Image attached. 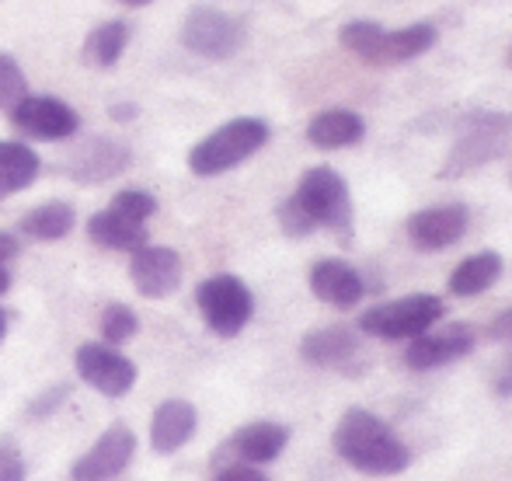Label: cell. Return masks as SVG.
I'll return each instance as SVG.
<instances>
[{
  "label": "cell",
  "mask_w": 512,
  "mask_h": 481,
  "mask_svg": "<svg viewBox=\"0 0 512 481\" xmlns=\"http://www.w3.org/2000/svg\"><path fill=\"white\" fill-rule=\"evenodd\" d=\"M77 377L91 384L105 398H122L136 384V363L126 360L119 349L102 346V342H84L74 356Z\"/></svg>",
  "instance_id": "cell-9"
},
{
  "label": "cell",
  "mask_w": 512,
  "mask_h": 481,
  "mask_svg": "<svg viewBox=\"0 0 512 481\" xmlns=\"http://www.w3.org/2000/svg\"><path fill=\"white\" fill-rule=\"evenodd\" d=\"M28 98V81L25 74H21L18 60L7 53H0V109L11 112L18 102H25Z\"/></svg>",
  "instance_id": "cell-28"
},
{
  "label": "cell",
  "mask_w": 512,
  "mask_h": 481,
  "mask_svg": "<svg viewBox=\"0 0 512 481\" xmlns=\"http://www.w3.org/2000/svg\"><path fill=\"white\" fill-rule=\"evenodd\" d=\"M129 46V21L115 18V21H102L98 28H91L88 39H84V63L98 70H108L122 60Z\"/></svg>",
  "instance_id": "cell-25"
},
{
  "label": "cell",
  "mask_w": 512,
  "mask_h": 481,
  "mask_svg": "<svg viewBox=\"0 0 512 481\" xmlns=\"http://www.w3.org/2000/svg\"><path fill=\"white\" fill-rule=\"evenodd\" d=\"M74 224H77L74 206L53 199V203H42V206H35V210H28L18 227H21V234L32 241H60L74 231Z\"/></svg>",
  "instance_id": "cell-24"
},
{
  "label": "cell",
  "mask_w": 512,
  "mask_h": 481,
  "mask_svg": "<svg viewBox=\"0 0 512 481\" xmlns=\"http://www.w3.org/2000/svg\"><path fill=\"white\" fill-rule=\"evenodd\" d=\"M495 391H499L502 398H509V394H512V356H509V363L502 366V377L495 380Z\"/></svg>",
  "instance_id": "cell-33"
},
{
  "label": "cell",
  "mask_w": 512,
  "mask_h": 481,
  "mask_svg": "<svg viewBox=\"0 0 512 481\" xmlns=\"http://www.w3.org/2000/svg\"><path fill=\"white\" fill-rule=\"evenodd\" d=\"M39 168H42L39 154L28 143L0 140V199L28 189L39 178Z\"/></svg>",
  "instance_id": "cell-22"
},
{
  "label": "cell",
  "mask_w": 512,
  "mask_h": 481,
  "mask_svg": "<svg viewBox=\"0 0 512 481\" xmlns=\"http://www.w3.org/2000/svg\"><path fill=\"white\" fill-rule=\"evenodd\" d=\"M63 398H67V387H53L46 398H39L32 408H28V415H32V419H46L49 412H56V408H60Z\"/></svg>",
  "instance_id": "cell-31"
},
{
  "label": "cell",
  "mask_w": 512,
  "mask_h": 481,
  "mask_svg": "<svg viewBox=\"0 0 512 481\" xmlns=\"http://www.w3.org/2000/svg\"><path fill=\"white\" fill-rule=\"evenodd\" d=\"M331 447L349 468L370 478H394L408 471L411 464V450L401 443V436L366 408H349L338 419L335 433H331Z\"/></svg>",
  "instance_id": "cell-1"
},
{
  "label": "cell",
  "mask_w": 512,
  "mask_h": 481,
  "mask_svg": "<svg viewBox=\"0 0 512 481\" xmlns=\"http://www.w3.org/2000/svg\"><path fill=\"white\" fill-rule=\"evenodd\" d=\"M11 122H14V129H21L25 136L46 140V143L70 140V136L81 129V116H77L67 102H60V98H53V95H28L25 102H18L11 109Z\"/></svg>",
  "instance_id": "cell-10"
},
{
  "label": "cell",
  "mask_w": 512,
  "mask_h": 481,
  "mask_svg": "<svg viewBox=\"0 0 512 481\" xmlns=\"http://www.w3.org/2000/svg\"><path fill=\"white\" fill-rule=\"evenodd\" d=\"M129 279H133L140 297H171L182 283V255L175 248H164V244H143L129 258Z\"/></svg>",
  "instance_id": "cell-11"
},
{
  "label": "cell",
  "mask_w": 512,
  "mask_h": 481,
  "mask_svg": "<svg viewBox=\"0 0 512 481\" xmlns=\"http://www.w3.org/2000/svg\"><path fill=\"white\" fill-rule=\"evenodd\" d=\"M88 238L108 251H140L147 244V224H133L119 213L102 210L88 220Z\"/></svg>",
  "instance_id": "cell-23"
},
{
  "label": "cell",
  "mask_w": 512,
  "mask_h": 481,
  "mask_svg": "<svg viewBox=\"0 0 512 481\" xmlns=\"http://www.w3.org/2000/svg\"><path fill=\"white\" fill-rule=\"evenodd\" d=\"M129 168V147L119 140H108V136H91L67 164V175L81 185H98L108 182L112 175Z\"/></svg>",
  "instance_id": "cell-15"
},
{
  "label": "cell",
  "mask_w": 512,
  "mask_h": 481,
  "mask_svg": "<svg viewBox=\"0 0 512 481\" xmlns=\"http://www.w3.org/2000/svg\"><path fill=\"white\" fill-rule=\"evenodd\" d=\"M244 39H248L244 18L220 7H192L182 21V46L203 60H230L241 53Z\"/></svg>",
  "instance_id": "cell-7"
},
{
  "label": "cell",
  "mask_w": 512,
  "mask_h": 481,
  "mask_svg": "<svg viewBox=\"0 0 512 481\" xmlns=\"http://www.w3.org/2000/svg\"><path fill=\"white\" fill-rule=\"evenodd\" d=\"M7 286H11V272H7V265L0 262V297L7 293Z\"/></svg>",
  "instance_id": "cell-35"
},
{
  "label": "cell",
  "mask_w": 512,
  "mask_h": 481,
  "mask_svg": "<svg viewBox=\"0 0 512 481\" xmlns=\"http://www.w3.org/2000/svg\"><path fill=\"white\" fill-rule=\"evenodd\" d=\"M265 143H269V122H262L255 116L230 119L192 147L189 168H192V175H199V178L223 175V171L237 168V164H244L248 157H255Z\"/></svg>",
  "instance_id": "cell-3"
},
{
  "label": "cell",
  "mask_w": 512,
  "mask_h": 481,
  "mask_svg": "<svg viewBox=\"0 0 512 481\" xmlns=\"http://www.w3.org/2000/svg\"><path fill=\"white\" fill-rule=\"evenodd\" d=\"M363 136H366V119L352 109H324L307 122V140L317 150L356 147Z\"/></svg>",
  "instance_id": "cell-20"
},
{
  "label": "cell",
  "mask_w": 512,
  "mask_h": 481,
  "mask_svg": "<svg viewBox=\"0 0 512 481\" xmlns=\"http://www.w3.org/2000/svg\"><path fill=\"white\" fill-rule=\"evenodd\" d=\"M446 314V304L432 293H411L401 300H387L370 311L359 314V332L373 335V339L401 342V339H418L425 335L439 318Z\"/></svg>",
  "instance_id": "cell-5"
},
{
  "label": "cell",
  "mask_w": 512,
  "mask_h": 481,
  "mask_svg": "<svg viewBox=\"0 0 512 481\" xmlns=\"http://www.w3.org/2000/svg\"><path fill=\"white\" fill-rule=\"evenodd\" d=\"M293 206L307 217V224L324 227V231H335L345 244L352 241V199L349 185L328 164H317V168L304 171L297 192H293Z\"/></svg>",
  "instance_id": "cell-4"
},
{
  "label": "cell",
  "mask_w": 512,
  "mask_h": 481,
  "mask_svg": "<svg viewBox=\"0 0 512 481\" xmlns=\"http://www.w3.org/2000/svg\"><path fill=\"white\" fill-rule=\"evenodd\" d=\"M502 255L499 251H478V255L464 258L457 269L450 272V293L453 297H478V293L492 290L502 276Z\"/></svg>",
  "instance_id": "cell-21"
},
{
  "label": "cell",
  "mask_w": 512,
  "mask_h": 481,
  "mask_svg": "<svg viewBox=\"0 0 512 481\" xmlns=\"http://www.w3.org/2000/svg\"><path fill=\"white\" fill-rule=\"evenodd\" d=\"M136 454V436L129 426H108L102 433V440L88 450L84 457H77L70 478L74 481H112L115 475L129 468Z\"/></svg>",
  "instance_id": "cell-12"
},
{
  "label": "cell",
  "mask_w": 512,
  "mask_h": 481,
  "mask_svg": "<svg viewBox=\"0 0 512 481\" xmlns=\"http://www.w3.org/2000/svg\"><path fill=\"white\" fill-rule=\"evenodd\" d=\"M136 328H140V321H136V311L126 304H108L102 311V335L108 346H122V342H129L136 335Z\"/></svg>",
  "instance_id": "cell-26"
},
{
  "label": "cell",
  "mask_w": 512,
  "mask_h": 481,
  "mask_svg": "<svg viewBox=\"0 0 512 481\" xmlns=\"http://www.w3.org/2000/svg\"><path fill=\"white\" fill-rule=\"evenodd\" d=\"M310 293L317 300H324V304L338 307V311H349V307H356L363 300L366 283L342 258H321L310 269Z\"/></svg>",
  "instance_id": "cell-16"
},
{
  "label": "cell",
  "mask_w": 512,
  "mask_h": 481,
  "mask_svg": "<svg viewBox=\"0 0 512 481\" xmlns=\"http://www.w3.org/2000/svg\"><path fill=\"white\" fill-rule=\"evenodd\" d=\"M488 339L492 342H512V307L499 314V318L488 325Z\"/></svg>",
  "instance_id": "cell-32"
},
{
  "label": "cell",
  "mask_w": 512,
  "mask_h": 481,
  "mask_svg": "<svg viewBox=\"0 0 512 481\" xmlns=\"http://www.w3.org/2000/svg\"><path fill=\"white\" fill-rule=\"evenodd\" d=\"M290 443V429L283 422H248L241 426L234 436H230L227 450L237 457V464H269L276 461L279 454Z\"/></svg>",
  "instance_id": "cell-18"
},
{
  "label": "cell",
  "mask_w": 512,
  "mask_h": 481,
  "mask_svg": "<svg viewBox=\"0 0 512 481\" xmlns=\"http://www.w3.org/2000/svg\"><path fill=\"white\" fill-rule=\"evenodd\" d=\"M4 335H7V314L0 311V342H4Z\"/></svg>",
  "instance_id": "cell-37"
},
{
  "label": "cell",
  "mask_w": 512,
  "mask_h": 481,
  "mask_svg": "<svg viewBox=\"0 0 512 481\" xmlns=\"http://www.w3.org/2000/svg\"><path fill=\"white\" fill-rule=\"evenodd\" d=\"M119 4H126V7H147L150 0H119Z\"/></svg>",
  "instance_id": "cell-36"
},
{
  "label": "cell",
  "mask_w": 512,
  "mask_h": 481,
  "mask_svg": "<svg viewBox=\"0 0 512 481\" xmlns=\"http://www.w3.org/2000/svg\"><path fill=\"white\" fill-rule=\"evenodd\" d=\"M196 426H199L196 405H189L182 398L164 401L154 412V422H150V447L157 454H175V450H182L196 436Z\"/></svg>",
  "instance_id": "cell-19"
},
{
  "label": "cell",
  "mask_w": 512,
  "mask_h": 481,
  "mask_svg": "<svg viewBox=\"0 0 512 481\" xmlns=\"http://www.w3.org/2000/svg\"><path fill=\"white\" fill-rule=\"evenodd\" d=\"M28 468H25V457L14 443H0V481H25Z\"/></svg>",
  "instance_id": "cell-29"
},
{
  "label": "cell",
  "mask_w": 512,
  "mask_h": 481,
  "mask_svg": "<svg viewBox=\"0 0 512 481\" xmlns=\"http://www.w3.org/2000/svg\"><path fill=\"white\" fill-rule=\"evenodd\" d=\"M300 356L310 366H321V370H349L359 356V339L352 328L342 325L314 328L300 339Z\"/></svg>",
  "instance_id": "cell-17"
},
{
  "label": "cell",
  "mask_w": 512,
  "mask_h": 481,
  "mask_svg": "<svg viewBox=\"0 0 512 481\" xmlns=\"http://www.w3.org/2000/svg\"><path fill=\"white\" fill-rule=\"evenodd\" d=\"M467 224H471V213L464 203H439L408 217L405 231L418 251H443L464 238Z\"/></svg>",
  "instance_id": "cell-13"
},
{
  "label": "cell",
  "mask_w": 512,
  "mask_h": 481,
  "mask_svg": "<svg viewBox=\"0 0 512 481\" xmlns=\"http://www.w3.org/2000/svg\"><path fill=\"white\" fill-rule=\"evenodd\" d=\"M108 116H112L115 122H129V119H136V105H129V102L112 105V109H108Z\"/></svg>",
  "instance_id": "cell-34"
},
{
  "label": "cell",
  "mask_w": 512,
  "mask_h": 481,
  "mask_svg": "<svg viewBox=\"0 0 512 481\" xmlns=\"http://www.w3.org/2000/svg\"><path fill=\"white\" fill-rule=\"evenodd\" d=\"M509 136H512V116H502V112H478V116H471L464 133L453 143L450 157H446L443 175L453 178L488 164L492 157H499L509 147Z\"/></svg>",
  "instance_id": "cell-8"
},
{
  "label": "cell",
  "mask_w": 512,
  "mask_h": 481,
  "mask_svg": "<svg viewBox=\"0 0 512 481\" xmlns=\"http://www.w3.org/2000/svg\"><path fill=\"white\" fill-rule=\"evenodd\" d=\"M471 349H474V328L450 325L411 339L405 349V366L408 370H436V366H446L460 360V356H467Z\"/></svg>",
  "instance_id": "cell-14"
},
{
  "label": "cell",
  "mask_w": 512,
  "mask_h": 481,
  "mask_svg": "<svg viewBox=\"0 0 512 481\" xmlns=\"http://www.w3.org/2000/svg\"><path fill=\"white\" fill-rule=\"evenodd\" d=\"M108 210L119 213V217H126V220H133V224H147V220L157 213V199L143 189H122L112 196Z\"/></svg>",
  "instance_id": "cell-27"
},
{
  "label": "cell",
  "mask_w": 512,
  "mask_h": 481,
  "mask_svg": "<svg viewBox=\"0 0 512 481\" xmlns=\"http://www.w3.org/2000/svg\"><path fill=\"white\" fill-rule=\"evenodd\" d=\"M213 481H269V478H265L255 464H227Z\"/></svg>",
  "instance_id": "cell-30"
},
{
  "label": "cell",
  "mask_w": 512,
  "mask_h": 481,
  "mask_svg": "<svg viewBox=\"0 0 512 481\" xmlns=\"http://www.w3.org/2000/svg\"><path fill=\"white\" fill-rule=\"evenodd\" d=\"M196 304H199V311H203L209 332H216L220 339L241 335L244 328H248L251 314H255V297H251L248 283L230 276V272L203 279L196 290Z\"/></svg>",
  "instance_id": "cell-6"
},
{
  "label": "cell",
  "mask_w": 512,
  "mask_h": 481,
  "mask_svg": "<svg viewBox=\"0 0 512 481\" xmlns=\"http://www.w3.org/2000/svg\"><path fill=\"white\" fill-rule=\"evenodd\" d=\"M338 42L349 53H356L363 63L373 67H394V63L418 60L422 53H429L436 46V25L432 21H415L405 28H380L377 21L352 18L338 28Z\"/></svg>",
  "instance_id": "cell-2"
}]
</instances>
